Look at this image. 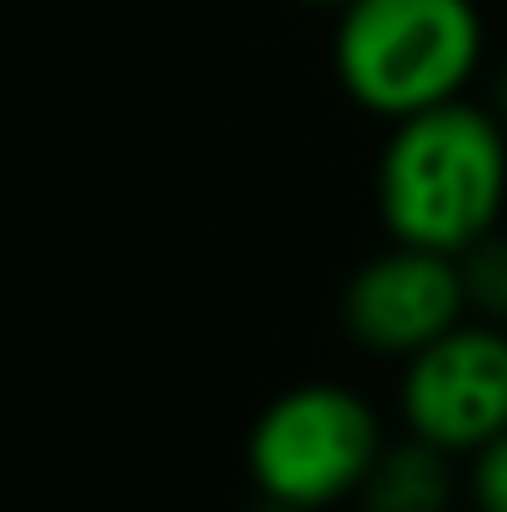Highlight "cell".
Returning a JSON list of instances; mask_svg holds the SVG:
<instances>
[{
	"label": "cell",
	"instance_id": "3957f363",
	"mask_svg": "<svg viewBox=\"0 0 507 512\" xmlns=\"http://www.w3.org/2000/svg\"><path fill=\"white\" fill-rule=\"evenodd\" d=\"M383 443L388 428L358 388L338 378H304L254 413L244 468L254 498L299 512H329L358 498Z\"/></svg>",
	"mask_w": 507,
	"mask_h": 512
},
{
	"label": "cell",
	"instance_id": "ba28073f",
	"mask_svg": "<svg viewBox=\"0 0 507 512\" xmlns=\"http://www.w3.org/2000/svg\"><path fill=\"white\" fill-rule=\"evenodd\" d=\"M463 488H468L473 512H507V433L468 458Z\"/></svg>",
	"mask_w": 507,
	"mask_h": 512
},
{
	"label": "cell",
	"instance_id": "9c48e42d",
	"mask_svg": "<svg viewBox=\"0 0 507 512\" xmlns=\"http://www.w3.org/2000/svg\"><path fill=\"white\" fill-rule=\"evenodd\" d=\"M493 115H498V125L507 130V60L493 70V80H488V100H483Z\"/></svg>",
	"mask_w": 507,
	"mask_h": 512
},
{
	"label": "cell",
	"instance_id": "8992f818",
	"mask_svg": "<svg viewBox=\"0 0 507 512\" xmlns=\"http://www.w3.org/2000/svg\"><path fill=\"white\" fill-rule=\"evenodd\" d=\"M458 493H463L458 458L403 433L383 443L353 503L358 512H453Z\"/></svg>",
	"mask_w": 507,
	"mask_h": 512
},
{
	"label": "cell",
	"instance_id": "8fae6325",
	"mask_svg": "<svg viewBox=\"0 0 507 512\" xmlns=\"http://www.w3.org/2000/svg\"><path fill=\"white\" fill-rule=\"evenodd\" d=\"M254 512H299V508H284V503H269V498H259V503H254Z\"/></svg>",
	"mask_w": 507,
	"mask_h": 512
},
{
	"label": "cell",
	"instance_id": "30bf717a",
	"mask_svg": "<svg viewBox=\"0 0 507 512\" xmlns=\"http://www.w3.org/2000/svg\"><path fill=\"white\" fill-rule=\"evenodd\" d=\"M299 5H309V10H343V5H348V0H299Z\"/></svg>",
	"mask_w": 507,
	"mask_h": 512
},
{
	"label": "cell",
	"instance_id": "277c9868",
	"mask_svg": "<svg viewBox=\"0 0 507 512\" xmlns=\"http://www.w3.org/2000/svg\"><path fill=\"white\" fill-rule=\"evenodd\" d=\"M398 423L448 458L498 443L507 433V329L463 319L398 363Z\"/></svg>",
	"mask_w": 507,
	"mask_h": 512
},
{
	"label": "cell",
	"instance_id": "7a4b0ae2",
	"mask_svg": "<svg viewBox=\"0 0 507 512\" xmlns=\"http://www.w3.org/2000/svg\"><path fill=\"white\" fill-rule=\"evenodd\" d=\"M483 60L488 20L478 0H348L334 15L338 90L383 125L463 100Z\"/></svg>",
	"mask_w": 507,
	"mask_h": 512
},
{
	"label": "cell",
	"instance_id": "6da1fadb",
	"mask_svg": "<svg viewBox=\"0 0 507 512\" xmlns=\"http://www.w3.org/2000/svg\"><path fill=\"white\" fill-rule=\"evenodd\" d=\"M373 209L393 244L458 259L507 219V130L463 95L408 120H393L378 165Z\"/></svg>",
	"mask_w": 507,
	"mask_h": 512
},
{
	"label": "cell",
	"instance_id": "5b68a950",
	"mask_svg": "<svg viewBox=\"0 0 507 512\" xmlns=\"http://www.w3.org/2000/svg\"><path fill=\"white\" fill-rule=\"evenodd\" d=\"M463 319L468 304L458 259L393 239L368 254L338 294V324L348 343L383 363H408L418 348L443 339Z\"/></svg>",
	"mask_w": 507,
	"mask_h": 512
},
{
	"label": "cell",
	"instance_id": "52a82bcc",
	"mask_svg": "<svg viewBox=\"0 0 507 512\" xmlns=\"http://www.w3.org/2000/svg\"><path fill=\"white\" fill-rule=\"evenodd\" d=\"M458 279H463L468 319L507 329V229L483 234L473 249L458 254Z\"/></svg>",
	"mask_w": 507,
	"mask_h": 512
}]
</instances>
